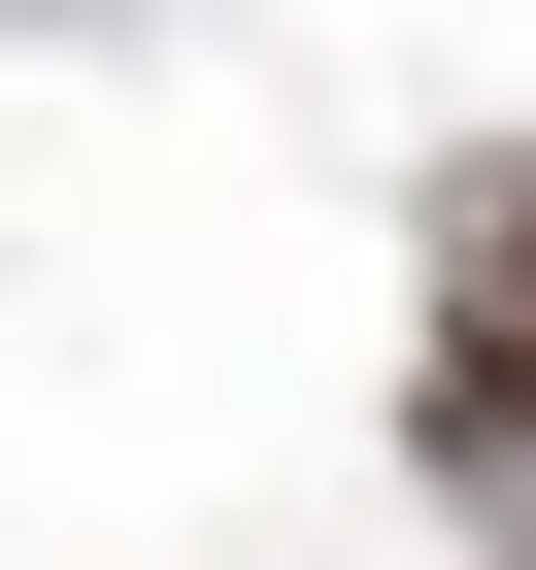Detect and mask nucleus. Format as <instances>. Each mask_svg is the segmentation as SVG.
Wrapping results in <instances>:
<instances>
[{
    "mask_svg": "<svg viewBox=\"0 0 536 570\" xmlns=\"http://www.w3.org/2000/svg\"><path fill=\"white\" fill-rule=\"evenodd\" d=\"M403 470H436L469 570H536V303H436L403 336Z\"/></svg>",
    "mask_w": 536,
    "mask_h": 570,
    "instance_id": "nucleus-1",
    "label": "nucleus"
}]
</instances>
